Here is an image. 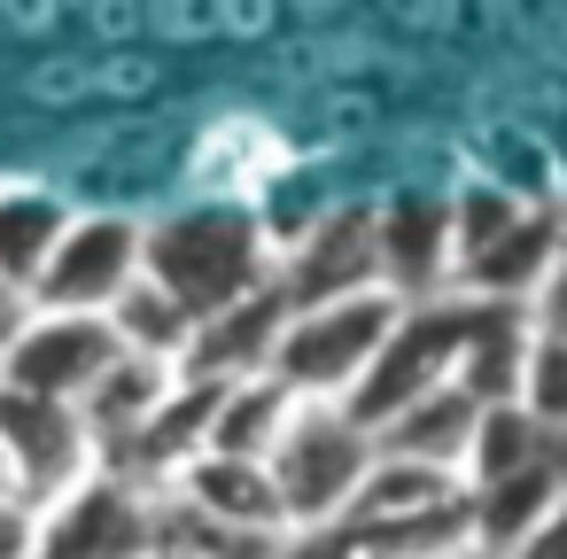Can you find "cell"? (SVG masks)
I'll return each mask as SVG.
<instances>
[{
    "label": "cell",
    "instance_id": "1",
    "mask_svg": "<svg viewBox=\"0 0 567 559\" xmlns=\"http://www.w3.org/2000/svg\"><path fill=\"white\" fill-rule=\"evenodd\" d=\"M272 257L280 249H272L265 218L234 195H203V203L141 226V280L164 288L195 327L234 311V303L272 296Z\"/></svg>",
    "mask_w": 567,
    "mask_h": 559
},
{
    "label": "cell",
    "instance_id": "2",
    "mask_svg": "<svg viewBox=\"0 0 567 559\" xmlns=\"http://www.w3.org/2000/svg\"><path fill=\"white\" fill-rule=\"evenodd\" d=\"M396 311H404V303H396L389 288L334 296V303H311V311H280L265 381H280L296 404H342V396L365 381V365L381 358Z\"/></svg>",
    "mask_w": 567,
    "mask_h": 559
},
{
    "label": "cell",
    "instance_id": "3",
    "mask_svg": "<svg viewBox=\"0 0 567 559\" xmlns=\"http://www.w3.org/2000/svg\"><path fill=\"white\" fill-rule=\"evenodd\" d=\"M373 466V435L350 427L334 404H296L265 451V482L280 497V528L288 536H319L350 513L358 482Z\"/></svg>",
    "mask_w": 567,
    "mask_h": 559
},
{
    "label": "cell",
    "instance_id": "4",
    "mask_svg": "<svg viewBox=\"0 0 567 559\" xmlns=\"http://www.w3.org/2000/svg\"><path fill=\"white\" fill-rule=\"evenodd\" d=\"M458 342H466V296H427V303H404L396 311V327H389V342H381V358L365 365V381L334 404L350 427H389L404 404H420L427 389H443L451 381V365H458Z\"/></svg>",
    "mask_w": 567,
    "mask_h": 559
},
{
    "label": "cell",
    "instance_id": "5",
    "mask_svg": "<svg viewBox=\"0 0 567 559\" xmlns=\"http://www.w3.org/2000/svg\"><path fill=\"white\" fill-rule=\"evenodd\" d=\"M117 334L110 319H71V311H9V334H0V389L40 396V404H71L117 365Z\"/></svg>",
    "mask_w": 567,
    "mask_h": 559
},
{
    "label": "cell",
    "instance_id": "6",
    "mask_svg": "<svg viewBox=\"0 0 567 559\" xmlns=\"http://www.w3.org/2000/svg\"><path fill=\"white\" fill-rule=\"evenodd\" d=\"M141 280V218L133 210H71L40 288L24 311H71V319H110V303Z\"/></svg>",
    "mask_w": 567,
    "mask_h": 559
},
{
    "label": "cell",
    "instance_id": "7",
    "mask_svg": "<svg viewBox=\"0 0 567 559\" xmlns=\"http://www.w3.org/2000/svg\"><path fill=\"white\" fill-rule=\"evenodd\" d=\"M0 458L17 474V505H32V513L63 505L79 482L102 474V451H94L86 420L71 404H40V396H17V389H0Z\"/></svg>",
    "mask_w": 567,
    "mask_h": 559
},
{
    "label": "cell",
    "instance_id": "8",
    "mask_svg": "<svg viewBox=\"0 0 567 559\" xmlns=\"http://www.w3.org/2000/svg\"><path fill=\"white\" fill-rule=\"evenodd\" d=\"M148 551H156V489L125 474H94L40 513L32 559H148Z\"/></svg>",
    "mask_w": 567,
    "mask_h": 559
},
{
    "label": "cell",
    "instance_id": "9",
    "mask_svg": "<svg viewBox=\"0 0 567 559\" xmlns=\"http://www.w3.org/2000/svg\"><path fill=\"white\" fill-rule=\"evenodd\" d=\"M365 288H381V272H373V210H334L296 249L272 257V303L280 311H311V303L365 296Z\"/></svg>",
    "mask_w": 567,
    "mask_h": 559
},
{
    "label": "cell",
    "instance_id": "10",
    "mask_svg": "<svg viewBox=\"0 0 567 559\" xmlns=\"http://www.w3.org/2000/svg\"><path fill=\"white\" fill-rule=\"evenodd\" d=\"M373 272L396 303L451 296V195H396L373 210Z\"/></svg>",
    "mask_w": 567,
    "mask_h": 559
},
{
    "label": "cell",
    "instance_id": "11",
    "mask_svg": "<svg viewBox=\"0 0 567 559\" xmlns=\"http://www.w3.org/2000/svg\"><path fill=\"white\" fill-rule=\"evenodd\" d=\"M71 210L79 203L40 187V179H0V303H9V311H24V296L40 288Z\"/></svg>",
    "mask_w": 567,
    "mask_h": 559
},
{
    "label": "cell",
    "instance_id": "12",
    "mask_svg": "<svg viewBox=\"0 0 567 559\" xmlns=\"http://www.w3.org/2000/svg\"><path fill=\"white\" fill-rule=\"evenodd\" d=\"M172 505H187L195 520H218V528H241V536H288L280 528V497L265 482L257 458H187L172 482H164Z\"/></svg>",
    "mask_w": 567,
    "mask_h": 559
},
{
    "label": "cell",
    "instance_id": "13",
    "mask_svg": "<svg viewBox=\"0 0 567 559\" xmlns=\"http://www.w3.org/2000/svg\"><path fill=\"white\" fill-rule=\"evenodd\" d=\"M520 350H528V303H474L466 296V342H458V365H451V389L466 404H513V381H520Z\"/></svg>",
    "mask_w": 567,
    "mask_h": 559
},
{
    "label": "cell",
    "instance_id": "14",
    "mask_svg": "<svg viewBox=\"0 0 567 559\" xmlns=\"http://www.w3.org/2000/svg\"><path fill=\"white\" fill-rule=\"evenodd\" d=\"M474 420H482V404H466V396H458V389L443 381V389H427L420 404H404V412H396L389 427H373V458H396V466H427V474H451V482H458Z\"/></svg>",
    "mask_w": 567,
    "mask_h": 559
},
{
    "label": "cell",
    "instance_id": "15",
    "mask_svg": "<svg viewBox=\"0 0 567 559\" xmlns=\"http://www.w3.org/2000/svg\"><path fill=\"white\" fill-rule=\"evenodd\" d=\"M272 334H280V303H272V296L234 303V311H218V319L195 327L179 373H187V381H257L265 358H272Z\"/></svg>",
    "mask_w": 567,
    "mask_h": 559
},
{
    "label": "cell",
    "instance_id": "16",
    "mask_svg": "<svg viewBox=\"0 0 567 559\" xmlns=\"http://www.w3.org/2000/svg\"><path fill=\"white\" fill-rule=\"evenodd\" d=\"M288 412H296V396H288L280 381H265V373H257V381H226L203 451H210V458H257V466H265V451H272V435H280Z\"/></svg>",
    "mask_w": 567,
    "mask_h": 559
},
{
    "label": "cell",
    "instance_id": "17",
    "mask_svg": "<svg viewBox=\"0 0 567 559\" xmlns=\"http://www.w3.org/2000/svg\"><path fill=\"white\" fill-rule=\"evenodd\" d=\"M110 334H117V350H125V358L179 365V358H187V342H195V319H187V311H179L164 288L133 280V288L110 303Z\"/></svg>",
    "mask_w": 567,
    "mask_h": 559
},
{
    "label": "cell",
    "instance_id": "18",
    "mask_svg": "<svg viewBox=\"0 0 567 559\" xmlns=\"http://www.w3.org/2000/svg\"><path fill=\"white\" fill-rule=\"evenodd\" d=\"M536 458H544V427H528L513 404H489V412L474 420V435H466L458 489H489V482H505V474H520V466H536Z\"/></svg>",
    "mask_w": 567,
    "mask_h": 559
},
{
    "label": "cell",
    "instance_id": "19",
    "mask_svg": "<svg viewBox=\"0 0 567 559\" xmlns=\"http://www.w3.org/2000/svg\"><path fill=\"white\" fill-rule=\"evenodd\" d=\"M513 412H520L528 427H544V435H559V427H567V342H559V334H544L536 319H528V350H520Z\"/></svg>",
    "mask_w": 567,
    "mask_h": 559
},
{
    "label": "cell",
    "instance_id": "20",
    "mask_svg": "<svg viewBox=\"0 0 567 559\" xmlns=\"http://www.w3.org/2000/svg\"><path fill=\"white\" fill-rule=\"evenodd\" d=\"M505 559H567V497H559V505H551V513H544Z\"/></svg>",
    "mask_w": 567,
    "mask_h": 559
},
{
    "label": "cell",
    "instance_id": "21",
    "mask_svg": "<svg viewBox=\"0 0 567 559\" xmlns=\"http://www.w3.org/2000/svg\"><path fill=\"white\" fill-rule=\"evenodd\" d=\"M443 559H497V551H482V544H458V551H443Z\"/></svg>",
    "mask_w": 567,
    "mask_h": 559
},
{
    "label": "cell",
    "instance_id": "22",
    "mask_svg": "<svg viewBox=\"0 0 567 559\" xmlns=\"http://www.w3.org/2000/svg\"><path fill=\"white\" fill-rule=\"evenodd\" d=\"M0 497H17V474H9V458H0Z\"/></svg>",
    "mask_w": 567,
    "mask_h": 559
},
{
    "label": "cell",
    "instance_id": "23",
    "mask_svg": "<svg viewBox=\"0 0 567 559\" xmlns=\"http://www.w3.org/2000/svg\"><path fill=\"white\" fill-rule=\"evenodd\" d=\"M148 559H179V551H148Z\"/></svg>",
    "mask_w": 567,
    "mask_h": 559
},
{
    "label": "cell",
    "instance_id": "24",
    "mask_svg": "<svg viewBox=\"0 0 567 559\" xmlns=\"http://www.w3.org/2000/svg\"><path fill=\"white\" fill-rule=\"evenodd\" d=\"M0 319H9V303H0Z\"/></svg>",
    "mask_w": 567,
    "mask_h": 559
},
{
    "label": "cell",
    "instance_id": "25",
    "mask_svg": "<svg viewBox=\"0 0 567 559\" xmlns=\"http://www.w3.org/2000/svg\"><path fill=\"white\" fill-rule=\"evenodd\" d=\"M0 334H9V319H0Z\"/></svg>",
    "mask_w": 567,
    "mask_h": 559
}]
</instances>
